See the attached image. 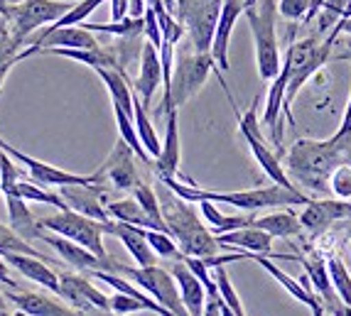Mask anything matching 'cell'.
Masks as SVG:
<instances>
[{"label": "cell", "instance_id": "obj_1", "mask_svg": "<svg viewBox=\"0 0 351 316\" xmlns=\"http://www.w3.org/2000/svg\"><path fill=\"white\" fill-rule=\"evenodd\" d=\"M351 164V135L329 140H298L287 153V176L312 194H327L329 179L339 167Z\"/></svg>", "mask_w": 351, "mask_h": 316}, {"label": "cell", "instance_id": "obj_2", "mask_svg": "<svg viewBox=\"0 0 351 316\" xmlns=\"http://www.w3.org/2000/svg\"><path fill=\"white\" fill-rule=\"evenodd\" d=\"M162 187L170 189L175 196H180L187 204H199V201H211V204H228L241 211H261V209H278V206H307L310 196L300 189L285 187H261V189H243V192H206L197 184H182L177 179H160Z\"/></svg>", "mask_w": 351, "mask_h": 316}, {"label": "cell", "instance_id": "obj_3", "mask_svg": "<svg viewBox=\"0 0 351 316\" xmlns=\"http://www.w3.org/2000/svg\"><path fill=\"white\" fill-rule=\"evenodd\" d=\"M158 201H160V211H162L165 226H167L172 240L177 243V248H180V252L184 258H199V260L217 258L221 246L211 235V231L197 218L192 204L182 201L170 189H167V196H158Z\"/></svg>", "mask_w": 351, "mask_h": 316}, {"label": "cell", "instance_id": "obj_4", "mask_svg": "<svg viewBox=\"0 0 351 316\" xmlns=\"http://www.w3.org/2000/svg\"><path fill=\"white\" fill-rule=\"evenodd\" d=\"M211 71L217 74L219 83H221V88L226 91L228 103L236 105L234 96H231L226 81H223V77L217 71V66H214V59H211L209 54H199V52L187 54V52H182L180 57H177V62H175V69H172L170 88H167V94L162 96L160 113H162V116H167L170 111H180L187 101H192L194 96L199 94Z\"/></svg>", "mask_w": 351, "mask_h": 316}, {"label": "cell", "instance_id": "obj_5", "mask_svg": "<svg viewBox=\"0 0 351 316\" xmlns=\"http://www.w3.org/2000/svg\"><path fill=\"white\" fill-rule=\"evenodd\" d=\"M248 25H251L253 42H256V64L263 81H273L282 69L280 47L276 35L278 0H246L243 8Z\"/></svg>", "mask_w": 351, "mask_h": 316}, {"label": "cell", "instance_id": "obj_6", "mask_svg": "<svg viewBox=\"0 0 351 316\" xmlns=\"http://www.w3.org/2000/svg\"><path fill=\"white\" fill-rule=\"evenodd\" d=\"M332 44L327 40L319 42L317 37H307V40L293 42L285 52V64L290 66V81H287L285 91V103H282V118H287V123L295 125L293 118V101L300 94V88L315 77L317 71L327 64Z\"/></svg>", "mask_w": 351, "mask_h": 316}, {"label": "cell", "instance_id": "obj_7", "mask_svg": "<svg viewBox=\"0 0 351 316\" xmlns=\"http://www.w3.org/2000/svg\"><path fill=\"white\" fill-rule=\"evenodd\" d=\"M71 5H74L71 0H23L18 5H8L0 12V18L10 27L12 40L23 47L32 32H37L45 25L49 27L59 23L71 10Z\"/></svg>", "mask_w": 351, "mask_h": 316}, {"label": "cell", "instance_id": "obj_8", "mask_svg": "<svg viewBox=\"0 0 351 316\" xmlns=\"http://www.w3.org/2000/svg\"><path fill=\"white\" fill-rule=\"evenodd\" d=\"M111 275H121L128 282H133L135 287L147 292V297L155 299L172 316H189L180 299V289H177L175 277L167 269L160 267V265H152V267H128V265L116 263Z\"/></svg>", "mask_w": 351, "mask_h": 316}, {"label": "cell", "instance_id": "obj_9", "mask_svg": "<svg viewBox=\"0 0 351 316\" xmlns=\"http://www.w3.org/2000/svg\"><path fill=\"white\" fill-rule=\"evenodd\" d=\"M37 223H40L42 231L62 235V238L71 240L76 246L86 248L88 252H94L96 258L108 260V252L104 248V223L91 221L82 213H74V211H59L54 216L37 218Z\"/></svg>", "mask_w": 351, "mask_h": 316}, {"label": "cell", "instance_id": "obj_10", "mask_svg": "<svg viewBox=\"0 0 351 316\" xmlns=\"http://www.w3.org/2000/svg\"><path fill=\"white\" fill-rule=\"evenodd\" d=\"M223 0H177L175 20L192 40L194 52L209 54Z\"/></svg>", "mask_w": 351, "mask_h": 316}, {"label": "cell", "instance_id": "obj_11", "mask_svg": "<svg viewBox=\"0 0 351 316\" xmlns=\"http://www.w3.org/2000/svg\"><path fill=\"white\" fill-rule=\"evenodd\" d=\"M231 108H234L236 118H239L241 135H243L246 145L251 147L253 157H256V162L261 164V170L265 172V176H270V179H273V184H278V187L298 189L293 182H290V176H287L285 167L280 164L278 155L273 153V150L268 147V142H265L263 130H261V123H258V98L253 101L251 108H248L246 113H241L239 105H231Z\"/></svg>", "mask_w": 351, "mask_h": 316}, {"label": "cell", "instance_id": "obj_12", "mask_svg": "<svg viewBox=\"0 0 351 316\" xmlns=\"http://www.w3.org/2000/svg\"><path fill=\"white\" fill-rule=\"evenodd\" d=\"M0 150L8 155V157L12 159V162H20L27 170L29 179L37 184V187H101L99 179H96V174H71V172L66 170H59V167H54V164H47L42 162V159H35L29 157V155L20 153L18 147H12L10 142H5L3 137H0Z\"/></svg>", "mask_w": 351, "mask_h": 316}, {"label": "cell", "instance_id": "obj_13", "mask_svg": "<svg viewBox=\"0 0 351 316\" xmlns=\"http://www.w3.org/2000/svg\"><path fill=\"white\" fill-rule=\"evenodd\" d=\"M59 297L82 314H91L94 309L106 311V314L111 311V297H106L82 275H71V272L59 275Z\"/></svg>", "mask_w": 351, "mask_h": 316}, {"label": "cell", "instance_id": "obj_14", "mask_svg": "<svg viewBox=\"0 0 351 316\" xmlns=\"http://www.w3.org/2000/svg\"><path fill=\"white\" fill-rule=\"evenodd\" d=\"M96 179L101 182H111L121 192H133L138 184H141V176L135 170V155L123 140H118L113 153L108 155V159L104 162L99 172H94Z\"/></svg>", "mask_w": 351, "mask_h": 316}, {"label": "cell", "instance_id": "obj_15", "mask_svg": "<svg viewBox=\"0 0 351 316\" xmlns=\"http://www.w3.org/2000/svg\"><path fill=\"white\" fill-rule=\"evenodd\" d=\"M246 0H223L221 12H219L217 29H214V40H211L209 57L214 59V66L223 77V71H228V42H231V32L236 27V20L243 15Z\"/></svg>", "mask_w": 351, "mask_h": 316}, {"label": "cell", "instance_id": "obj_16", "mask_svg": "<svg viewBox=\"0 0 351 316\" xmlns=\"http://www.w3.org/2000/svg\"><path fill=\"white\" fill-rule=\"evenodd\" d=\"M47 246H52L54 250L59 252V258L64 260L66 265H71V267H76L79 272H113V267H116L118 260L108 258V260H101L96 258L94 252H88L86 248L76 246V243H71V240L62 238V235H54V233H42V238Z\"/></svg>", "mask_w": 351, "mask_h": 316}, {"label": "cell", "instance_id": "obj_17", "mask_svg": "<svg viewBox=\"0 0 351 316\" xmlns=\"http://www.w3.org/2000/svg\"><path fill=\"white\" fill-rule=\"evenodd\" d=\"M349 221L351 218V201L339 199H312L304 206L300 226L310 233H322L332 226L334 221Z\"/></svg>", "mask_w": 351, "mask_h": 316}, {"label": "cell", "instance_id": "obj_18", "mask_svg": "<svg viewBox=\"0 0 351 316\" xmlns=\"http://www.w3.org/2000/svg\"><path fill=\"white\" fill-rule=\"evenodd\" d=\"M217 240L223 250H241V252H251V255H265V258H278V260H298V255H273V238L265 231H258L253 226L217 235Z\"/></svg>", "mask_w": 351, "mask_h": 316}, {"label": "cell", "instance_id": "obj_19", "mask_svg": "<svg viewBox=\"0 0 351 316\" xmlns=\"http://www.w3.org/2000/svg\"><path fill=\"white\" fill-rule=\"evenodd\" d=\"M298 260L304 265V275H307L312 289H315V297L324 299V304H322L324 314L327 316H341L344 304H341V299L337 297V292H334V285H332V280H329L324 258L312 255V258H298Z\"/></svg>", "mask_w": 351, "mask_h": 316}, {"label": "cell", "instance_id": "obj_20", "mask_svg": "<svg viewBox=\"0 0 351 316\" xmlns=\"http://www.w3.org/2000/svg\"><path fill=\"white\" fill-rule=\"evenodd\" d=\"M59 196L66 201L69 211H74V213H82V216L99 223L111 221L108 213H106L104 189H99L96 184L94 187H62Z\"/></svg>", "mask_w": 351, "mask_h": 316}, {"label": "cell", "instance_id": "obj_21", "mask_svg": "<svg viewBox=\"0 0 351 316\" xmlns=\"http://www.w3.org/2000/svg\"><path fill=\"white\" fill-rule=\"evenodd\" d=\"M5 299L18 306L23 314L27 316H91L82 314V311L71 309L66 304H59L57 299L47 297V294L40 292H18V289H5Z\"/></svg>", "mask_w": 351, "mask_h": 316}, {"label": "cell", "instance_id": "obj_22", "mask_svg": "<svg viewBox=\"0 0 351 316\" xmlns=\"http://www.w3.org/2000/svg\"><path fill=\"white\" fill-rule=\"evenodd\" d=\"M167 123H165V140L160 157L155 159V172L160 179H175L180 174V162H182V142H180V118L177 111L167 113Z\"/></svg>", "mask_w": 351, "mask_h": 316}, {"label": "cell", "instance_id": "obj_23", "mask_svg": "<svg viewBox=\"0 0 351 316\" xmlns=\"http://www.w3.org/2000/svg\"><path fill=\"white\" fill-rule=\"evenodd\" d=\"M104 233L116 235L125 246V250L133 255L138 267H152V265H158V255L152 252V248L147 246V240H145V228H135V226L118 223V221H106Z\"/></svg>", "mask_w": 351, "mask_h": 316}, {"label": "cell", "instance_id": "obj_24", "mask_svg": "<svg viewBox=\"0 0 351 316\" xmlns=\"http://www.w3.org/2000/svg\"><path fill=\"white\" fill-rule=\"evenodd\" d=\"M162 86V64H160V52L152 47L150 42L143 44V54H141V74L133 83V94L141 98V103L150 105L155 91Z\"/></svg>", "mask_w": 351, "mask_h": 316}, {"label": "cell", "instance_id": "obj_25", "mask_svg": "<svg viewBox=\"0 0 351 316\" xmlns=\"http://www.w3.org/2000/svg\"><path fill=\"white\" fill-rule=\"evenodd\" d=\"M172 277L177 282V289H180V299L189 316H204V304H206V292L202 287V282L192 275V269L182 260H175L172 265Z\"/></svg>", "mask_w": 351, "mask_h": 316}, {"label": "cell", "instance_id": "obj_26", "mask_svg": "<svg viewBox=\"0 0 351 316\" xmlns=\"http://www.w3.org/2000/svg\"><path fill=\"white\" fill-rule=\"evenodd\" d=\"M3 260H5L8 265H12L23 277L35 282V285H42V287L49 289V292L59 294V275L49 267V263H45L42 258L10 252V255H3Z\"/></svg>", "mask_w": 351, "mask_h": 316}, {"label": "cell", "instance_id": "obj_27", "mask_svg": "<svg viewBox=\"0 0 351 316\" xmlns=\"http://www.w3.org/2000/svg\"><path fill=\"white\" fill-rule=\"evenodd\" d=\"M5 204H8V216H10V226L8 228L15 235H20L23 240H40L45 231L40 228L37 218L29 213L27 201H23L15 194H5Z\"/></svg>", "mask_w": 351, "mask_h": 316}, {"label": "cell", "instance_id": "obj_28", "mask_svg": "<svg viewBox=\"0 0 351 316\" xmlns=\"http://www.w3.org/2000/svg\"><path fill=\"white\" fill-rule=\"evenodd\" d=\"M251 226L258 231H265L270 238H293V235L302 233L300 218L295 216L293 211H276V213H268V216L253 218Z\"/></svg>", "mask_w": 351, "mask_h": 316}, {"label": "cell", "instance_id": "obj_29", "mask_svg": "<svg viewBox=\"0 0 351 316\" xmlns=\"http://www.w3.org/2000/svg\"><path fill=\"white\" fill-rule=\"evenodd\" d=\"M106 213H108V218H113V221H118V223H128V226H135V228L158 231V233H162V231L145 216V211L138 206L135 199L106 201Z\"/></svg>", "mask_w": 351, "mask_h": 316}, {"label": "cell", "instance_id": "obj_30", "mask_svg": "<svg viewBox=\"0 0 351 316\" xmlns=\"http://www.w3.org/2000/svg\"><path fill=\"white\" fill-rule=\"evenodd\" d=\"M133 123H135V133H138V140H141L143 150L147 153L150 159L160 157V150H162V140L155 133V125L147 118V108L141 103V98L133 94Z\"/></svg>", "mask_w": 351, "mask_h": 316}, {"label": "cell", "instance_id": "obj_31", "mask_svg": "<svg viewBox=\"0 0 351 316\" xmlns=\"http://www.w3.org/2000/svg\"><path fill=\"white\" fill-rule=\"evenodd\" d=\"M96 74H99L101 81L108 88L113 108H121L125 116L133 118V88L128 86L125 74H121V71H116V69H96Z\"/></svg>", "mask_w": 351, "mask_h": 316}, {"label": "cell", "instance_id": "obj_32", "mask_svg": "<svg viewBox=\"0 0 351 316\" xmlns=\"http://www.w3.org/2000/svg\"><path fill=\"white\" fill-rule=\"evenodd\" d=\"M199 211L202 216H204V221L209 223V231L214 238L223 233H231V231L248 228L253 223V216H223L211 201H199Z\"/></svg>", "mask_w": 351, "mask_h": 316}, {"label": "cell", "instance_id": "obj_33", "mask_svg": "<svg viewBox=\"0 0 351 316\" xmlns=\"http://www.w3.org/2000/svg\"><path fill=\"white\" fill-rule=\"evenodd\" d=\"M248 260H256V263L261 265V267H263L270 277H276V280L280 282L282 287H285L287 292L293 294V297L298 299V302H302V304H307V306H310V309H312V306L319 304V299H317L315 294L304 292V287H302V285H300L298 280H293V277H290V275H285V272H282V269L278 267V265L270 263V260L265 258V255H251V252H248ZM319 306H322V304H319Z\"/></svg>", "mask_w": 351, "mask_h": 316}, {"label": "cell", "instance_id": "obj_34", "mask_svg": "<svg viewBox=\"0 0 351 316\" xmlns=\"http://www.w3.org/2000/svg\"><path fill=\"white\" fill-rule=\"evenodd\" d=\"M5 194H15V196H20L23 201H37V204H49L59 211H69L66 201L62 199L57 192H49V189H45V187H37L35 182H23V179H20V182Z\"/></svg>", "mask_w": 351, "mask_h": 316}, {"label": "cell", "instance_id": "obj_35", "mask_svg": "<svg viewBox=\"0 0 351 316\" xmlns=\"http://www.w3.org/2000/svg\"><path fill=\"white\" fill-rule=\"evenodd\" d=\"M133 199L138 201V206L145 211V216L150 218V221L155 223L162 233L170 235V231H167V226H165V221H162V211H160V201H158V194H155V189L147 187L145 182H141L138 187L133 189Z\"/></svg>", "mask_w": 351, "mask_h": 316}, {"label": "cell", "instance_id": "obj_36", "mask_svg": "<svg viewBox=\"0 0 351 316\" xmlns=\"http://www.w3.org/2000/svg\"><path fill=\"white\" fill-rule=\"evenodd\" d=\"M327 272H329V280H332V285H334V292H337V297L341 299V304L351 309V275H349V269H346V265L341 263V258L329 255Z\"/></svg>", "mask_w": 351, "mask_h": 316}, {"label": "cell", "instance_id": "obj_37", "mask_svg": "<svg viewBox=\"0 0 351 316\" xmlns=\"http://www.w3.org/2000/svg\"><path fill=\"white\" fill-rule=\"evenodd\" d=\"M113 116H116V125H118V135H121V140L125 142V145L133 150V155L138 159H143V162H150V157H147V153L143 150L141 140H138V133H135V123L133 118L125 116L121 108H113Z\"/></svg>", "mask_w": 351, "mask_h": 316}, {"label": "cell", "instance_id": "obj_38", "mask_svg": "<svg viewBox=\"0 0 351 316\" xmlns=\"http://www.w3.org/2000/svg\"><path fill=\"white\" fill-rule=\"evenodd\" d=\"M10 252H18V255H32V258H42L45 263H52L49 258L40 255L35 248L29 246L27 240H23L20 235L12 233L8 226H0V258H3V255H10Z\"/></svg>", "mask_w": 351, "mask_h": 316}, {"label": "cell", "instance_id": "obj_39", "mask_svg": "<svg viewBox=\"0 0 351 316\" xmlns=\"http://www.w3.org/2000/svg\"><path fill=\"white\" fill-rule=\"evenodd\" d=\"M104 3H106V0H74L71 10L66 12V15L59 20V23L49 25V27H79V25L86 23L88 15H91L96 8L104 5Z\"/></svg>", "mask_w": 351, "mask_h": 316}, {"label": "cell", "instance_id": "obj_40", "mask_svg": "<svg viewBox=\"0 0 351 316\" xmlns=\"http://www.w3.org/2000/svg\"><path fill=\"white\" fill-rule=\"evenodd\" d=\"M145 240L147 246L152 248V252L158 255V258H170V260H182L184 255L180 252L177 243L172 240V235L167 233H158V231H145Z\"/></svg>", "mask_w": 351, "mask_h": 316}, {"label": "cell", "instance_id": "obj_41", "mask_svg": "<svg viewBox=\"0 0 351 316\" xmlns=\"http://www.w3.org/2000/svg\"><path fill=\"white\" fill-rule=\"evenodd\" d=\"M329 192L339 201L351 199V164H344V167L334 172L332 179H329Z\"/></svg>", "mask_w": 351, "mask_h": 316}, {"label": "cell", "instance_id": "obj_42", "mask_svg": "<svg viewBox=\"0 0 351 316\" xmlns=\"http://www.w3.org/2000/svg\"><path fill=\"white\" fill-rule=\"evenodd\" d=\"M278 12L290 23H300L310 12V0H278Z\"/></svg>", "mask_w": 351, "mask_h": 316}, {"label": "cell", "instance_id": "obj_43", "mask_svg": "<svg viewBox=\"0 0 351 316\" xmlns=\"http://www.w3.org/2000/svg\"><path fill=\"white\" fill-rule=\"evenodd\" d=\"M143 37H145V42H150L152 47L160 52V44H162V32H160L158 15H155V10H152L150 5H147L145 15H143Z\"/></svg>", "mask_w": 351, "mask_h": 316}, {"label": "cell", "instance_id": "obj_44", "mask_svg": "<svg viewBox=\"0 0 351 316\" xmlns=\"http://www.w3.org/2000/svg\"><path fill=\"white\" fill-rule=\"evenodd\" d=\"M111 3V23H123L128 18V0H108Z\"/></svg>", "mask_w": 351, "mask_h": 316}, {"label": "cell", "instance_id": "obj_45", "mask_svg": "<svg viewBox=\"0 0 351 316\" xmlns=\"http://www.w3.org/2000/svg\"><path fill=\"white\" fill-rule=\"evenodd\" d=\"M8 267H10V265H8L5 260L0 258V282H3V285H5L8 289H18V282H15L10 277V269H8Z\"/></svg>", "mask_w": 351, "mask_h": 316}, {"label": "cell", "instance_id": "obj_46", "mask_svg": "<svg viewBox=\"0 0 351 316\" xmlns=\"http://www.w3.org/2000/svg\"><path fill=\"white\" fill-rule=\"evenodd\" d=\"M337 137H349L351 135V98L349 103H346V111H344V120H341V128L337 130Z\"/></svg>", "mask_w": 351, "mask_h": 316}, {"label": "cell", "instance_id": "obj_47", "mask_svg": "<svg viewBox=\"0 0 351 316\" xmlns=\"http://www.w3.org/2000/svg\"><path fill=\"white\" fill-rule=\"evenodd\" d=\"M5 302H8V299H5V289L0 287V311H8V306H10V304H5Z\"/></svg>", "mask_w": 351, "mask_h": 316}, {"label": "cell", "instance_id": "obj_48", "mask_svg": "<svg viewBox=\"0 0 351 316\" xmlns=\"http://www.w3.org/2000/svg\"><path fill=\"white\" fill-rule=\"evenodd\" d=\"M351 18V0H346V8H344V15H341V20H349Z\"/></svg>", "mask_w": 351, "mask_h": 316}, {"label": "cell", "instance_id": "obj_49", "mask_svg": "<svg viewBox=\"0 0 351 316\" xmlns=\"http://www.w3.org/2000/svg\"><path fill=\"white\" fill-rule=\"evenodd\" d=\"M162 3H165V8H167V10H170V12H175L177 0H162Z\"/></svg>", "mask_w": 351, "mask_h": 316}, {"label": "cell", "instance_id": "obj_50", "mask_svg": "<svg viewBox=\"0 0 351 316\" xmlns=\"http://www.w3.org/2000/svg\"><path fill=\"white\" fill-rule=\"evenodd\" d=\"M346 49H349V57H351V37L346 40Z\"/></svg>", "mask_w": 351, "mask_h": 316}, {"label": "cell", "instance_id": "obj_51", "mask_svg": "<svg viewBox=\"0 0 351 316\" xmlns=\"http://www.w3.org/2000/svg\"><path fill=\"white\" fill-rule=\"evenodd\" d=\"M0 316H18V314H10V311H0Z\"/></svg>", "mask_w": 351, "mask_h": 316}, {"label": "cell", "instance_id": "obj_52", "mask_svg": "<svg viewBox=\"0 0 351 316\" xmlns=\"http://www.w3.org/2000/svg\"><path fill=\"white\" fill-rule=\"evenodd\" d=\"M349 223H351V218H349ZM349 235H351V231H349Z\"/></svg>", "mask_w": 351, "mask_h": 316}, {"label": "cell", "instance_id": "obj_53", "mask_svg": "<svg viewBox=\"0 0 351 316\" xmlns=\"http://www.w3.org/2000/svg\"><path fill=\"white\" fill-rule=\"evenodd\" d=\"M167 316H172V314H167Z\"/></svg>", "mask_w": 351, "mask_h": 316}]
</instances>
